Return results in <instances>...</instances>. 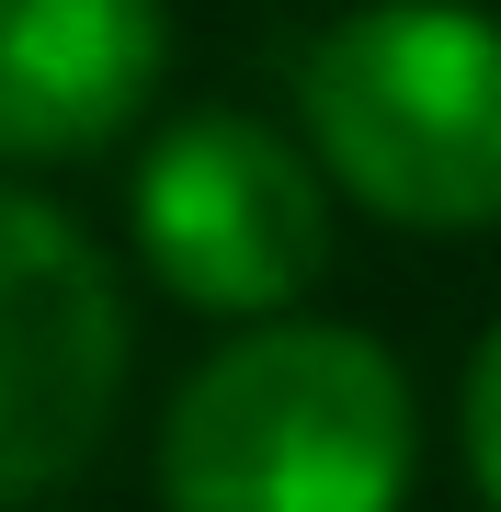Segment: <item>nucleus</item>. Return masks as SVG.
Wrapping results in <instances>:
<instances>
[{
  "label": "nucleus",
  "instance_id": "1",
  "mask_svg": "<svg viewBox=\"0 0 501 512\" xmlns=\"http://www.w3.org/2000/svg\"><path fill=\"white\" fill-rule=\"evenodd\" d=\"M410 376L342 319H262L205 353L160 421V512H399Z\"/></svg>",
  "mask_w": 501,
  "mask_h": 512
},
{
  "label": "nucleus",
  "instance_id": "2",
  "mask_svg": "<svg viewBox=\"0 0 501 512\" xmlns=\"http://www.w3.org/2000/svg\"><path fill=\"white\" fill-rule=\"evenodd\" d=\"M308 160L388 228L501 217V23L467 0H365L297 57Z\"/></svg>",
  "mask_w": 501,
  "mask_h": 512
},
{
  "label": "nucleus",
  "instance_id": "3",
  "mask_svg": "<svg viewBox=\"0 0 501 512\" xmlns=\"http://www.w3.org/2000/svg\"><path fill=\"white\" fill-rule=\"evenodd\" d=\"M137 251L149 274L205 319H285L331 262V194L319 160L285 148L251 114H183L149 160H137Z\"/></svg>",
  "mask_w": 501,
  "mask_h": 512
},
{
  "label": "nucleus",
  "instance_id": "4",
  "mask_svg": "<svg viewBox=\"0 0 501 512\" xmlns=\"http://www.w3.org/2000/svg\"><path fill=\"white\" fill-rule=\"evenodd\" d=\"M126 399V296L46 194L0 183V512L69 490Z\"/></svg>",
  "mask_w": 501,
  "mask_h": 512
},
{
  "label": "nucleus",
  "instance_id": "5",
  "mask_svg": "<svg viewBox=\"0 0 501 512\" xmlns=\"http://www.w3.org/2000/svg\"><path fill=\"white\" fill-rule=\"evenodd\" d=\"M171 69L160 0H0V160H80L149 114Z\"/></svg>",
  "mask_w": 501,
  "mask_h": 512
},
{
  "label": "nucleus",
  "instance_id": "6",
  "mask_svg": "<svg viewBox=\"0 0 501 512\" xmlns=\"http://www.w3.org/2000/svg\"><path fill=\"white\" fill-rule=\"evenodd\" d=\"M456 433H467V478H479V501L501 512V330L479 353H467V399H456Z\"/></svg>",
  "mask_w": 501,
  "mask_h": 512
}]
</instances>
